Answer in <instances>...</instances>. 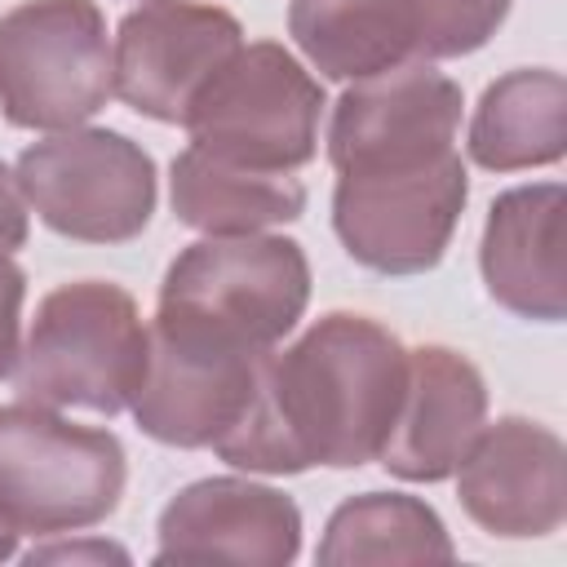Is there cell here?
Returning <instances> with one entry per match:
<instances>
[{
  "label": "cell",
  "mask_w": 567,
  "mask_h": 567,
  "mask_svg": "<svg viewBox=\"0 0 567 567\" xmlns=\"http://www.w3.org/2000/svg\"><path fill=\"white\" fill-rule=\"evenodd\" d=\"M408 385V346L372 315L328 310L275 346L252 399L213 452L248 474L359 470L381 456Z\"/></svg>",
  "instance_id": "obj_1"
},
{
  "label": "cell",
  "mask_w": 567,
  "mask_h": 567,
  "mask_svg": "<svg viewBox=\"0 0 567 567\" xmlns=\"http://www.w3.org/2000/svg\"><path fill=\"white\" fill-rule=\"evenodd\" d=\"M310 306V257L288 235H204L159 284V328L270 354Z\"/></svg>",
  "instance_id": "obj_2"
},
{
  "label": "cell",
  "mask_w": 567,
  "mask_h": 567,
  "mask_svg": "<svg viewBox=\"0 0 567 567\" xmlns=\"http://www.w3.org/2000/svg\"><path fill=\"white\" fill-rule=\"evenodd\" d=\"M151 323L133 292L106 279H71L40 297L13 359V390L40 408L120 416L142 390Z\"/></svg>",
  "instance_id": "obj_3"
},
{
  "label": "cell",
  "mask_w": 567,
  "mask_h": 567,
  "mask_svg": "<svg viewBox=\"0 0 567 567\" xmlns=\"http://www.w3.org/2000/svg\"><path fill=\"white\" fill-rule=\"evenodd\" d=\"M128 456L120 434L58 408L0 403V518L22 536H71L120 509Z\"/></svg>",
  "instance_id": "obj_4"
},
{
  "label": "cell",
  "mask_w": 567,
  "mask_h": 567,
  "mask_svg": "<svg viewBox=\"0 0 567 567\" xmlns=\"http://www.w3.org/2000/svg\"><path fill=\"white\" fill-rule=\"evenodd\" d=\"M514 0H288V35L323 80L478 53Z\"/></svg>",
  "instance_id": "obj_5"
},
{
  "label": "cell",
  "mask_w": 567,
  "mask_h": 567,
  "mask_svg": "<svg viewBox=\"0 0 567 567\" xmlns=\"http://www.w3.org/2000/svg\"><path fill=\"white\" fill-rule=\"evenodd\" d=\"M328 111L319 75L275 40L244 44L190 102L182 128L190 146L230 164L297 173L319 155V120Z\"/></svg>",
  "instance_id": "obj_6"
},
{
  "label": "cell",
  "mask_w": 567,
  "mask_h": 567,
  "mask_svg": "<svg viewBox=\"0 0 567 567\" xmlns=\"http://www.w3.org/2000/svg\"><path fill=\"white\" fill-rule=\"evenodd\" d=\"M13 177L27 208L75 244H128L159 204L151 151L120 128L80 124L49 133L18 155Z\"/></svg>",
  "instance_id": "obj_7"
},
{
  "label": "cell",
  "mask_w": 567,
  "mask_h": 567,
  "mask_svg": "<svg viewBox=\"0 0 567 567\" xmlns=\"http://www.w3.org/2000/svg\"><path fill=\"white\" fill-rule=\"evenodd\" d=\"M111 97V40L93 0H22L0 13V115L13 128H80Z\"/></svg>",
  "instance_id": "obj_8"
},
{
  "label": "cell",
  "mask_w": 567,
  "mask_h": 567,
  "mask_svg": "<svg viewBox=\"0 0 567 567\" xmlns=\"http://www.w3.org/2000/svg\"><path fill=\"white\" fill-rule=\"evenodd\" d=\"M465 93L434 62L350 80L328 115V164L337 177L416 173L456 151Z\"/></svg>",
  "instance_id": "obj_9"
},
{
  "label": "cell",
  "mask_w": 567,
  "mask_h": 567,
  "mask_svg": "<svg viewBox=\"0 0 567 567\" xmlns=\"http://www.w3.org/2000/svg\"><path fill=\"white\" fill-rule=\"evenodd\" d=\"M470 199V173L461 151L447 159L390 173V177H337L332 230L350 261L377 275H425L443 261Z\"/></svg>",
  "instance_id": "obj_10"
},
{
  "label": "cell",
  "mask_w": 567,
  "mask_h": 567,
  "mask_svg": "<svg viewBox=\"0 0 567 567\" xmlns=\"http://www.w3.org/2000/svg\"><path fill=\"white\" fill-rule=\"evenodd\" d=\"M244 49V27L221 4L146 0L128 9L111 40L115 97L155 120L182 124L199 89Z\"/></svg>",
  "instance_id": "obj_11"
},
{
  "label": "cell",
  "mask_w": 567,
  "mask_h": 567,
  "mask_svg": "<svg viewBox=\"0 0 567 567\" xmlns=\"http://www.w3.org/2000/svg\"><path fill=\"white\" fill-rule=\"evenodd\" d=\"M266 354L151 323V359L128 412L164 447H213L244 416Z\"/></svg>",
  "instance_id": "obj_12"
},
{
  "label": "cell",
  "mask_w": 567,
  "mask_h": 567,
  "mask_svg": "<svg viewBox=\"0 0 567 567\" xmlns=\"http://www.w3.org/2000/svg\"><path fill=\"white\" fill-rule=\"evenodd\" d=\"M456 501L501 540L554 536L567 518V447L532 416H496L456 465Z\"/></svg>",
  "instance_id": "obj_13"
},
{
  "label": "cell",
  "mask_w": 567,
  "mask_h": 567,
  "mask_svg": "<svg viewBox=\"0 0 567 567\" xmlns=\"http://www.w3.org/2000/svg\"><path fill=\"white\" fill-rule=\"evenodd\" d=\"M155 563H248L288 567L301 554V509L288 492L213 474L186 483L155 523Z\"/></svg>",
  "instance_id": "obj_14"
},
{
  "label": "cell",
  "mask_w": 567,
  "mask_h": 567,
  "mask_svg": "<svg viewBox=\"0 0 567 567\" xmlns=\"http://www.w3.org/2000/svg\"><path fill=\"white\" fill-rule=\"evenodd\" d=\"M487 425V381L452 346L408 350V385L394 412L390 439L381 447L385 474L403 483H443L456 474L461 456Z\"/></svg>",
  "instance_id": "obj_15"
},
{
  "label": "cell",
  "mask_w": 567,
  "mask_h": 567,
  "mask_svg": "<svg viewBox=\"0 0 567 567\" xmlns=\"http://www.w3.org/2000/svg\"><path fill=\"white\" fill-rule=\"evenodd\" d=\"M563 182L509 186L492 199L483 239H478V275L487 297L532 323H563L567 284H563Z\"/></svg>",
  "instance_id": "obj_16"
},
{
  "label": "cell",
  "mask_w": 567,
  "mask_h": 567,
  "mask_svg": "<svg viewBox=\"0 0 567 567\" xmlns=\"http://www.w3.org/2000/svg\"><path fill=\"white\" fill-rule=\"evenodd\" d=\"M168 204L199 235H261L306 213V182L186 146L168 168Z\"/></svg>",
  "instance_id": "obj_17"
},
{
  "label": "cell",
  "mask_w": 567,
  "mask_h": 567,
  "mask_svg": "<svg viewBox=\"0 0 567 567\" xmlns=\"http://www.w3.org/2000/svg\"><path fill=\"white\" fill-rule=\"evenodd\" d=\"M465 151L487 173L549 168L567 155V80L554 66H518L496 75L465 133Z\"/></svg>",
  "instance_id": "obj_18"
},
{
  "label": "cell",
  "mask_w": 567,
  "mask_h": 567,
  "mask_svg": "<svg viewBox=\"0 0 567 567\" xmlns=\"http://www.w3.org/2000/svg\"><path fill=\"white\" fill-rule=\"evenodd\" d=\"M456 545L439 509L408 492H359L328 514L315 563L363 567V563H452Z\"/></svg>",
  "instance_id": "obj_19"
},
{
  "label": "cell",
  "mask_w": 567,
  "mask_h": 567,
  "mask_svg": "<svg viewBox=\"0 0 567 567\" xmlns=\"http://www.w3.org/2000/svg\"><path fill=\"white\" fill-rule=\"evenodd\" d=\"M22 301H27V270L13 252H0V381L13 372L22 346Z\"/></svg>",
  "instance_id": "obj_20"
},
{
  "label": "cell",
  "mask_w": 567,
  "mask_h": 567,
  "mask_svg": "<svg viewBox=\"0 0 567 567\" xmlns=\"http://www.w3.org/2000/svg\"><path fill=\"white\" fill-rule=\"evenodd\" d=\"M31 235V208L18 190L13 168L0 159V252H18Z\"/></svg>",
  "instance_id": "obj_21"
},
{
  "label": "cell",
  "mask_w": 567,
  "mask_h": 567,
  "mask_svg": "<svg viewBox=\"0 0 567 567\" xmlns=\"http://www.w3.org/2000/svg\"><path fill=\"white\" fill-rule=\"evenodd\" d=\"M106 563V558H115V563H128V554L120 549V545H106V540H89V545H80V540H53V545H35L31 554H27V563Z\"/></svg>",
  "instance_id": "obj_22"
},
{
  "label": "cell",
  "mask_w": 567,
  "mask_h": 567,
  "mask_svg": "<svg viewBox=\"0 0 567 567\" xmlns=\"http://www.w3.org/2000/svg\"><path fill=\"white\" fill-rule=\"evenodd\" d=\"M13 554H18V532H13V527L0 518V563H9Z\"/></svg>",
  "instance_id": "obj_23"
}]
</instances>
